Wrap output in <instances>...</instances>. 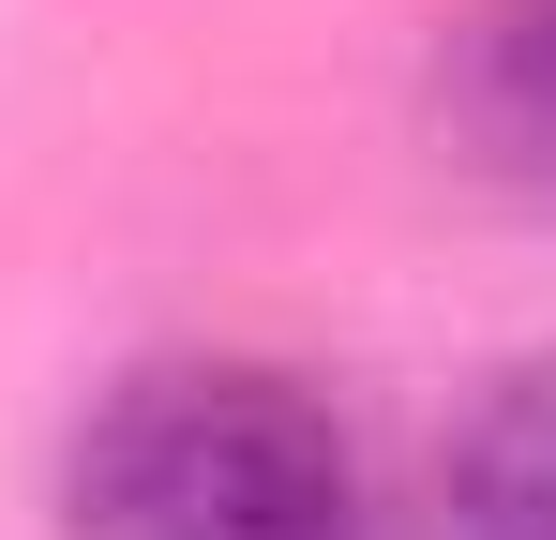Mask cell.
<instances>
[{
  "instance_id": "6da1fadb",
  "label": "cell",
  "mask_w": 556,
  "mask_h": 540,
  "mask_svg": "<svg viewBox=\"0 0 556 540\" xmlns=\"http://www.w3.org/2000/svg\"><path fill=\"white\" fill-rule=\"evenodd\" d=\"M61 540H376L362 450L286 360H136L61 450Z\"/></svg>"
},
{
  "instance_id": "7a4b0ae2",
  "label": "cell",
  "mask_w": 556,
  "mask_h": 540,
  "mask_svg": "<svg viewBox=\"0 0 556 540\" xmlns=\"http://www.w3.org/2000/svg\"><path fill=\"white\" fill-rule=\"evenodd\" d=\"M437 136L466 180L556 210V0H466L437 30Z\"/></svg>"
},
{
  "instance_id": "3957f363",
  "label": "cell",
  "mask_w": 556,
  "mask_h": 540,
  "mask_svg": "<svg viewBox=\"0 0 556 540\" xmlns=\"http://www.w3.org/2000/svg\"><path fill=\"white\" fill-rule=\"evenodd\" d=\"M452 540H556V346L452 421Z\"/></svg>"
}]
</instances>
